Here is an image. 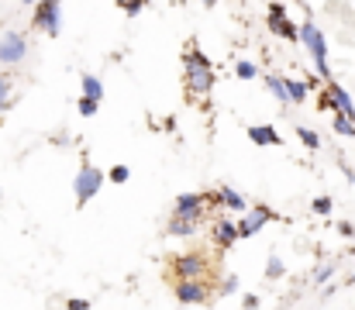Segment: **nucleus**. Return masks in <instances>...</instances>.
Returning a JSON list of instances; mask_svg holds the SVG:
<instances>
[{"instance_id":"1","label":"nucleus","mask_w":355,"mask_h":310,"mask_svg":"<svg viewBox=\"0 0 355 310\" xmlns=\"http://www.w3.org/2000/svg\"><path fill=\"white\" fill-rule=\"evenodd\" d=\"M183 87H187V94H190V97H197V101L211 97V94H214V87H218L214 62H211V55H207V52H200L197 45L183 49Z\"/></svg>"},{"instance_id":"2","label":"nucleus","mask_w":355,"mask_h":310,"mask_svg":"<svg viewBox=\"0 0 355 310\" xmlns=\"http://www.w3.org/2000/svg\"><path fill=\"white\" fill-rule=\"evenodd\" d=\"M300 45L311 52V62H314V69H318V80H321L324 87L335 83L331 62H328V38H324V31H321V24H318L314 17H307V21L300 24Z\"/></svg>"},{"instance_id":"3","label":"nucleus","mask_w":355,"mask_h":310,"mask_svg":"<svg viewBox=\"0 0 355 310\" xmlns=\"http://www.w3.org/2000/svg\"><path fill=\"white\" fill-rule=\"evenodd\" d=\"M104 183H107V176L94 166V162H83L80 169H76V180H73V197H76V207H87L101 190H104Z\"/></svg>"},{"instance_id":"4","label":"nucleus","mask_w":355,"mask_h":310,"mask_svg":"<svg viewBox=\"0 0 355 310\" xmlns=\"http://www.w3.org/2000/svg\"><path fill=\"white\" fill-rule=\"evenodd\" d=\"M169 273H173V279H176V283L207 279L211 262H207V255H200V252H183V255H176V259L169 262Z\"/></svg>"},{"instance_id":"5","label":"nucleus","mask_w":355,"mask_h":310,"mask_svg":"<svg viewBox=\"0 0 355 310\" xmlns=\"http://www.w3.org/2000/svg\"><path fill=\"white\" fill-rule=\"evenodd\" d=\"M207 193H200V190H187V193H180L176 200H173V217H180V221H190V224H204L207 221Z\"/></svg>"},{"instance_id":"6","label":"nucleus","mask_w":355,"mask_h":310,"mask_svg":"<svg viewBox=\"0 0 355 310\" xmlns=\"http://www.w3.org/2000/svg\"><path fill=\"white\" fill-rule=\"evenodd\" d=\"M272 221H283V217H279V214H276L272 207L252 204V207H248V210H245V214H241V217L235 221L238 241H241V238H255V234H259V231H262L266 224H272Z\"/></svg>"},{"instance_id":"7","label":"nucleus","mask_w":355,"mask_h":310,"mask_svg":"<svg viewBox=\"0 0 355 310\" xmlns=\"http://www.w3.org/2000/svg\"><path fill=\"white\" fill-rule=\"evenodd\" d=\"M31 28L42 31V35H49V38H55V35L62 31V3H55V0L35 3V10H31Z\"/></svg>"},{"instance_id":"8","label":"nucleus","mask_w":355,"mask_h":310,"mask_svg":"<svg viewBox=\"0 0 355 310\" xmlns=\"http://www.w3.org/2000/svg\"><path fill=\"white\" fill-rule=\"evenodd\" d=\"M28 59V35L24 31H3L0 35V66H21Z\"/></svg>"},{"instance_id":"9","label":"nucleus","mask_w":355,"mask_h":310,"mask_svg":"<svg viewBox=\"0 0 355 310\" xmlns=\"http://www.w3.org/2000/svg\"><path fill=\"white\" fill-rule=\"evenodd\" d=\"M207 204H211V210H221V214H245L248 210V197L241 193V190H235V187H218V190H211L207 193Z\"/></svg>"},{"instance_id":"10","label":"nucleus","mask_w":355,"mask_h":310,"mask_svg":"<svg viewBox=\"0 0 355 310\" xmlns=\"http://www.w3.org/2000/svg\"><path fill=\"white\" fill-rule=\"evenodd\" d=\"M266 24H269V31H272V35H279V38H286V42H300V24H293V21H290L286 3H269Z\"/></svg>"},{"instance_id":"11","label":"nucleus","mask_w":355,"mask_h":310,"mask_svg":"<svg viewBox=\"0 0 355 310\" xmlns=\"http://www.w3.org/2000/svg\"><path fill=\"white\" fill-rule=\"evenodd\" d=\"M173 297L183 307H200L211 304V283L207 279H193V283H173Z\"/></svg>"},{"instance_id":"12","label":"nucleus","mask_w":355,"mask_h":310,"mask_svg":"<svg viewBox=\"0 0 355 310\" xmlns=\"http://www.w3.org/2000/svg\"><path fill=\"white\" fill-rule=\"evenodd\" d=\"M211 245H214L218 252H228V248H235V245H238L235 217H228V214L214 217V224H211Z\"/></svg>"},{"instance_id":"13","label":"nucleus","mask_w":355,"mask_h":310,"mask_svg":"<svg viewBox=\"0 0 355 310\" xmlns=\"http://www.w3.org/2000/svg\"><path fill=\"white\" fill-rule=\"evenodd\" d=\"M324 97L331 103V114H335V117H349V121H355V97L342 87V83H328V87H324Z\"/></svg>"},{"instance_id":"14","label":"nucleus","mask_w":355,"mask_h":310,"mask_svg":"<svg viewBox=\"0 0 355 310\" xmlns=\"http://www.w3.org/2000/svg\"><path fill=\"white\" fill-rule=\"evenodd\" d=\"M245 135H248V141H252V145H259V148H266V145L279 148V145H283V135H279L272 124H248V128H245Z\"/></svg>"},{"instance_id":"15","label":"nucleus","mask_w":355,"mask_h":310,"mask_svg":"<svg viewBox=\"0 0 355 310\" xmlns=\"http://www.w3.org/2000/svg\"><path fill=\"white\" fill-rule=\"evenodd\" d=\"M80 97H87V101H94V103H104V80L94 76V73L80 76Z\"/></svg>"},{"instance_id":"16","label":"nucleus","mask_w":355,"mask_h":310,"mask_svg":"<svg viewBox=\"0 0 355 310\" xmlns=\"http://www.w3.org/2000/svg\"><path fill=\"white\" fill-rule=\"evenodd\" d=\"M283 87H286V101L297 103V107L307 101V94H311L307 90V80H297V76H283Z\"/></svg>"},{"instance_id":"17","label":"nucleus","mask_w":355,"mask_h":310,"mask_svg":"<svg viewBox=\"0 0 355 310\" xmlns=\"http://www.w3.org/2000/svg\"><path fill=\"white\" fill-rule=\"evenodd\" d=\"M166 234H169V238H190V234H197V224L180 221V217H169V221H166Z\"/></svg>"},{"instance_id":"18","label":"nucleus","mask_w":355,"mask_h":310,"mask_svg":"<svg viewBox=\"0 0 355 310\" xmlns=\"http://www.w3.org/2000/svg\"><path fill=\"white\" fill-rule=\"evenodd\" d=\"M297 138H300V145H304V148H311V152H318V148H321V135H318L314 128L297 124Z\"/></svg>"},{"instance_id":"19","label":"nucleus","mask_w":355,"mask_h":310,"mask_svg":"<svg viewBox=\"0 0 355 310\" xmlns=\"http://www.w3.org/2000/svg\"><path fill=\"white\" fill-rule=\"evenodd\" d=\"M10 103H14V80L0 73V110H10Z\"/></svg>"},{"instance_id":"20","label":"nucleus","mask_w":355,"mask_h":310,"mask_svg":"<svg viewBox=\"0 0 355 310\" xmlns=\"http://www.w3.org/2000/svg\"><path fill=\"white\" fill-rule=\"evenodd\" d=\"M283 276H286V262H283L279 255H269V259H266V279L276 283V279H283Z\"/></svg>"},{"instance_id":"21","label":"nucleus","mask_w":355,"mask_h":310,"mask_svg":"<svg viewBox=\"0 0 355 310\" xmlns=\"http://www.w3.org/2000/svg\"><path fill=\"white\" fill-rule=\"evenodd\" d=\"M266 90H269L279 103L290 107V101H286V87H283V76H272V73H269V76H266Z\"/></svg>"},{"instance_id":"22","label":"nucleus","mask_w":355,"mask_h":310,"mask_svg":"<svg viewBox=\"0 0 355 310\" xmlns=\"http://www.w3.org/2000/svg\"><path fill=\"white\" fill-rule=\"evenodd\" d=\"M331 131L338 138H352L355 141V121H349V117H331Z\"/></svg>"},{"instance_id":"23","label":"nucleus","mask_w":355,"mask_h":310,"mask_svg":"<svg viewBox=\"0 0 355 310\" xmlns=\"http://www.w3.org/2000/svg\"><path fill=\"white\" fill-rule=\"evenodd\" d=\"M335 273H338V266H335V262H321V266L314 269V283H318V286H324V283H331V279H335Z\"/></svg>"},{"instance_id":"24","label":"nucleus","mask_w":355,"mask_h":310,"mask_svg":"<svg viewBox=\"0 0 355 310\" xmlns=\"http://www.w3.org/2000/svg\"><path fill=\"white\" fill-rule=\"evenodd\" d=\"M131 180V169L124 166V162H118V166H111V173H107V183H114V187H124Z\"/></svg>"},{"instance_id":"25","label":"nucleus","mask_w":355,"mask_h":310,"mask_svg":"<svg viewBox=\"0 0 355 310\" xmlns=\"http://www.w3.org/2000/svg\"><path fill=\"white\" fill-rule=\"evenodd\" d=\"M235 76L238 80H255V76H259V66H255V62H248V59H238L235 62Z\"/></svg>"},{"instance_id":"26","label":"nucleus","mask_w":355,"mask_h":310,"mask_svg":"<svg viewBox=\"0 0 355 310\" xmlns=\"http://www.w3.org/2000/svg\"><path fill=\"white\" fill-rule=\"evenodd\" d=\"M235 293H238V276L228 273V276L218 283V297H235Z\"/></svg>"},{"instance_id":"27","label":"nucleus","mask_w":355,"mask_h":310,"mask_svg":"<svg viewBox=\"0 0 355 310\" xmlns=\"http://www.w3.org/2000/svg\"><path fill=\"white\" fill-rule=\"evenodd\" d=\"M311 210H314L318 217H328V214L335 210V204H331V197H314V200H311Z\"/></svg>"},{"instance_id":"28","label":"nucleus","mask_w":355,"mask_h":310,"mask_svg":"<svg viewBox=\"0 0 355 310\" xmlns=\"http://www.w3.org/2000/svg\"><path fill=\"white\" fill-rule=\"evenodd\" d=\"M76 107H80V114H83V117H94V114L101 110V103L87 101V97H80V101H76Z\"/></svg>"},{"instance_id":"29","label":"nucleus","mask_w":355,"mask_h":310,"mask_svg":"<svg viewBox=\"0 0 355 310\" xmlns=\"http://www.w3.org/2000/svg\"><path fill=\"white\" fill-rule=\"evenodd\" d=\"M241 307L245 310H259L262 307V297H259V293H245V297H241Z\"/></svg>"},{"instance_id":"30","label":"nucleus","mask_w":355,"mask_h":310,"mask_svg":"<svg viewBox=\"0 0 355 310\" xmlns=\"http://www.w3.org/2000/svg\"><path fill=\"white\" fill-rule=\"evenodd\" d=\"M66 310H90V300H83V297H73V300H66Z\"/></svg>"},{"instance_id":"31","label":"nucleus","mask_w":355,"mask_h":310,"mask_svg":"<svg viewBox=\"0 0 355 310\" xmlns=\"http://www.w3.org/2000/svg\"><path fill=\"white\" fill-rule=\"evenodd\" d=\"M121 10H124L128 17H138V14L145 10V3H121Z\"/></svg>"},{"instance_id":"32","label":"nucleus","mask_w":355,"mask_h":310,"mask_svg":"<svg viewBox=\"0 0 355 310\" xmlns=\"http://www.w3.org/2000/svg\"><path fill=\"white\" fill-rule=\"evenodd\" d=\"M338 234H342V238H355V224L352 221H342V224H338Z\"/></svg>"},{"instance_id":"33","label":"nucleus","mask_w":355,"mask_h":310,"mask_svg":"<svg viewBox=\"0 0 355 310\" xmlns=\"http://www.w3.org/2000/svg\"><path fill=\"white\" fill-rule=\"evenodd\" d=\"M342 173H345V180H349V183H355V169H349L345 162H342Z\"/></svg>"},{"instance_id":"34","label":"nucleus","mask_w":355,"mask_h":310,"mask_svg":"<svg viewBox=\"0 0 355 310\" xmlns=\"http://www.w3.org/2000/svg\"><path fill=\"white\" fill-rule=\"evenodd\" d=\"M355 283V273H349V276H345V286H352Z\"/></svg>"},{"instance_id":"35","label":"nucleus","mask_w":355,"mask_h":310,"mask_svg":"<svg viewBox=\"0 0 355 310\" xmlns=\"http://www.w3.org/2000/svg\"><path fill=\"white\" fill-rule=\"evenodd\" d=\"M0 197H3V193H0Z\"/></svg>"}]
</instances>
